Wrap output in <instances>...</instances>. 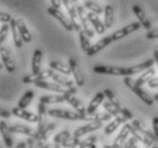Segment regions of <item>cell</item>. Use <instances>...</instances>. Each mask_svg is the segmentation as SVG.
I'll list each match as a JSON object with an SVG mask.
<instances>
[{"label":"cell","instance_id":"obj_55","mask_svg":"<svg viewBox=\"0 0 158 148\" xmlns=\"http://www.w3.org/2000/svg\"><path fill=\"white\" fill-rule=\"evenodd\" d=\"M72 1H73V2H76V1H77V0H72Z\"/></svg>","mask_w":158,"mask_h":148},{"label":"cell","instance_id":"obj_24","mask_svg":"<svg viewBox=\"0 0 158 148\" xmlns=\"http://www.w3.org/2000/svg\"><path fill=\"white\" fill-rule=\"evenodd\" d=\"M127 121H128V120H127L126 117H124V116L115 117V120H112L110 123L106 126V129H104V133H106V134H111V133H114L116 130L120 126V125L125 124Z\"/></svg>","mask_w":158,"mask_h":148},{"label":"cell","instance_id":"obj_1","mask_svg":"<svg viewBox=\"0 0 158 148\" xmlns=\"http://www.w3.org/2000/svg\"><path fill=\"white\" fill-rule=\"evenodd\" d=\"M155 64V59H148L142 63H139L128 68H120V67H111V66H102L98 64L93 67V71L101 75H111V76H133L139 72H143Z\"/></svg>","mask_w":158,"mask_h":148},{"label":"cell","instance_id":"obj_43","mask_svg":"<svg viewBox=\"0 0 158 148\" xmlns=\"http://www.w3.org/2000/svg\"><path fill=\"white\" fill-rule=\"evenodd\" d=\"M114 117L109 112H94V121H101V122H108Z\"/></svg>","mask_w":158,"mask_h":148},{"label":"cell","instance_id":"obj_35","mask_svg":"<svg viewBox=\"0 0 158 148\" xmlns=\"http://www.w3.org/2000/svg\"><path fill=\"white\" fill-rule=\"evenodd\" d=\"M51 78L54 80L55 83H59L60 85H62V86H64V87H67V88L73 86V82H72L71 79H68V78L61 76V75L56 74V72H53V75H52Z\"/></svg>","mask_w":158,"mask_h":148},{"label":"cell","instance_id":"obj_42","mask_svg":"<svg viewBox=\"0 0 158 148\" xmlns=\"http://www.w3.org/2000/svg\"><path fill=\"white\" fill-rule=\"evenodd\" d=\"M141 144V141L139 140L138 138H135L134 136H132L130 139H127L124 145H123V147H126V148H135V147H139V145Z\"/></svg>","mask_w":158,"mask_h":148},{"label":"cell","instance_id":"obj_16","mask_svg":"<svg viewBox=\"0 0 158 148\" xmlns=\"http://www.w3.org/2000/svg\"><path fill=\"white\" fill-rule=\"evenodd\" d=\"M69 64L71 67V71L72 75H73V78H75V83L78 85L79 87H83L85 85V79H84V75L80 71V68H79L78 63L75 59H70L69 60Z\"/></svg>","mask_w":158,"mask_h":148},{"label":"cell","instance_id":"obj_29","mask_svg":"<svg viewBox=\"0 0 158 148\" xmlns=\"http://www.w3.org/2000/svg\"><path fill=\"white\" fill-rule=\"evenodd\" d=\"M65 100L64 94H59V95H43L39 98V102L46 104H62Z\"/></svg>","mask_w":158,"mask_h":148},{"label":"cell","instance_id":"obj_37","mask_svg":"<svg viewBox=\"0 0 158 148\" xmlns=\"http://www.w3.org/2000/svg\"><path fill=\"white\" fill-rule=\"evenodd\" d=\"M84 6H85V8L89 9L91 12L95 13V14H98V15L104 13V8H102L100 5H98L96 2H94V1H91V0H86V1L84 2Z\"/></svg>","mask_w":158,"mask_h":148},{"label":"cell","instance_id":"obj_11","mask_svg":"<svg viewBox=\"0 0 158 148\" xmlns=\"http://www.w3.org/2000/svg\"><path fill=\"white\" fill-rule=\"evenodd\" d=\"M0 54H1V60H2V63H4L5 68L7 70L8 72H13L15 71V62H14V59H13L12 56V52H10V49L7 47H2L0 48Z\"/></svg>","mask_w":158,"mask_h":148},{"label":"cell","instance_id":"obj_13","mask_svg":"<svg viewBox=\"0 0 158 148\" xmlns=\"http://www.w3.org/2000/svg\"><path fill=\"white\" fill-rule=\"evenodd\" d=\"M132 126H133V124H130V123H127V122L124 124V126H123V129L120 130L119 134L117 136L115 141H114V144L111 145V148L123 147L124 142H125V141L127 140V138L130 137L131 131H132Z\"/></svg>","mask_w":158,"mask_h":148},{"label":"cell","instance_id":"obj_46","mask_svg":"<svg viewBox=\"0 0 158 148\" xmlns=\"http://www.w3.org/2000/svg\"><path fill=\"white\" fill-rule=\"evenodd\" d=\"M12 20H13V17L9 15V14H7V13H4V12L0 13V21H1L2 23H9Z\"/></svg>","mask_w":158,"mask_h":148},{"label":"cell","instance_id":"obj_2","mask_svg":"<svg viewBox=\"0 0 158 148\" xmlns=\"http://www.w3.org/2000/svg\"><path fill=\"white\" fill-rule=\"evenodd\" d=\"M48 115L56 118H62L68 121H94V112L93 114H81L79 112H70L62 108H53L48 110Z\"/></svg>","mask_w":158,"mask_h":148},{"label":"cell","instance_id":"obj_33","mask_svg":"<svg viewBox=\"0 0 158 148\" xmlns=\"http://www.w3.org/2000/svg\"><path fill=\"white\" fill-rule=\"evenodd\" d=\"M33 96H35V92H33L32 90H28L23 95L21 96V99L19 100V102H17V106H19L20 108H27L29 104H31Z\"/></svg>","mask_w":158,"mask_h":148},{"label":"cell","instance_id":"obj_4","mask_svg":"<svg viewBox=\"0 0 158 148\" xmlns=\"http://www.w3.org/2000/svg\"><path fill=\"white\" fill-rule=\"evenodd\" d=\"M63 5L67 8L68 13H69V16H70V20H71V23L73 25V29L76 31H80L83 30V27H81V23H80V20H79V15H78V11H77V6H75L73 1L72 0H62Z\"/></svg>","mask_w":158,"mask_h":148},{"label":"cell","instance_id":"obj_53","mask_svg":"<svg viewBox=\"0 0 158 148\" xmlns=\"http://www.w3.org/2000/svg\"><path fill=\"white\" fill-rule=\"evenodd\" d=\"M154 59H155V64L157 66L158 68V51H155L154 52Z\"/></svg>","mask_w":158,"mask_h":148},{"label":"cell","instance_id":"obj_54","mask_svg":"<svg viewBox=\"0 0 158 148\" xmlns=\"http://www.w3.org/2000/svg\"><path fill=\"white\" fill-rule=\"evenodd\" d=\"M154 99H155V101H157V102H158V93L154 95Z\"/></svg>","mask_w":158,"mask_h":148},{"label":"cell","instance_id":"obj_21","mask_svg":"<svg viewBox=\"0 0 158 148\" xmlns=\"http://www.w3.org/2000/svg\"><path fill=\"white\" fill-rule=\"evenodd\" d=\"M64 96H65V100H67L68 104H71L77 112H81V114H86L87 112V108H85V106L83 104V102L79 100V99H77L75 96V94L64 93Z\"/></svg>","mask_w":158,"mask_h":148},{"label":"cell","instance_id":"obj_41","mask_svg":"<svg viewBox=\"0 0 158 148\" xmlns=\"http://www.w3.org/2000/svg\"><path fill=\"white\" fill-rule=\"evenodd\" d=\"M81 140H80V138L78 137H70L68 140H65L62 144V147H79V145H80Z\"/></svg>","mask_w":158,"mask_h":148},{"label":"cell","instance_id":"obj_18","mask_svg":"<svg viewBox=\"0 0 158 148\" xmlns=\"http://www.w3.org/2000/svg\"><path fill=\"white\" fill-rule=\"evenodd\" d=\"M87 17H88V20L91 21L92 25H93V28H94L95 32H98L99 35H103L104 32H106V24L104 22L102 23V21L100 20V17L98 16V14H95L93 12H89L87 14Z\"/></svg>","mask_w":158,"mask_h":148},{"label":"cell","instance_id":"obj_27","mask_svg":"<svg viewBox=\"0 0 158 148\" xmlns=\"http://www.w3.org/2000/svg\"><path fill=\"white\" fill-rule=\"evenodd\" d=\"M16 23H17V27H19V30L21 32V36L23 38L24 43H30L32 40V36H31V32L29 31L28 27H27V24L24 22L23 19H16Z\"/></svg>","mask_w":158,"mask_h":148},{"label":"cell","instance_id":"obj_48","mask_svg":"<svg viewBox=\"0 0 158 148\" xmlns=\"http://www.w3.org/2000/svg\"><path fill=\"white\" fill-rule=\"evenodd\" d=\"M147 39H157L158 38V29L156 30H151L146 35Z\"/></svg>","mask_w":158,"mask_h":148},{"label":"cell","instance_id":"obj_17","mask_svg":"<svg viewBox=\"0 0 158 148\" xmlns=\"http://www.w3.org/2000/svg\"><path fill=\"white\" fill-rule=\"evenodd\" d=\"M132 9H133V13L135 14V16L138 17L139 22L142 25V28H144L146 30H150L151 22L149 21V19L147 17L146 13L143 12L142 8L140 7V6H138V5H134V6L132 7Z\"/></svg>","mask_w":158,"mask_h":148},{"label":"cell","instance_id":"obj_3","mask_svg":"<svg viewBox=\"0 0 158 148\" xmlns=\"http://www.w3.org/2000/svg\"><path fill=\"white\" fill-rule=\"evenodd\" d=\"M124 84L126 85L127 87L130 88L134 94H136L140 98V100H142L146 104H148V106H152L154 104V101H155L154 96H151L149 93L146 92L142 88V86L136 84V82L132 79L130 76L124 77Z\"/></svg>","mask_w":158,"mask_h":148},{"label":"cell","instance_id":"obj_14","mask_svg":"<svg viewBox=\"0 0 158 148\" xmlns=\"http://www.w3.org/2000/svg\"><path fill=\"white\" fill-rule=\"evenodd\" d=\"M13 115H15L16 117L19 118H22V120L27 121V122H30V123H37L38 122V115H35L33 112H30L28 110H25V108H20L19 106L15 107V108L12 109Z\"/></svg>","mask_w":158,"mask_h":148},{"label":"cell","instance_id":"obj_25","mask_svg":"<svg viewBox=\"0 0 158 148\" xmlns=\"http://www.w3.org/2000/svg\"><path fill=\"white\" fill-rule=\"evenodd\" d=\"M104 98H106L104 92L96 93L95 96L92 99L91 102H89L88 107H87V112H88V114H93V112H95V110L98 109V107H99L100 104L104 102Z\"/></svg>","mask_w":158,"mask_h":148},{"label":"cell","instance_id":"obj_36","mask_svg":"<svg viewBox=\"0 0 158 148\" xmlns=\"http://www.w3.org/2000/svg\"><path fill=\"white\" fill-rule=\"evenodd\" d=\"M103 108L106 109V112H108L109 114H111L114 117L123 116L122 112H120V108L116 107L115 104H112L110 101H104V102H103Z\"/></svg>","mask_w":158,"mask_h":148},{"label":"cell","instance_id":"obj_32","mask_svg":"<svg viewBox=\"0 0 158 148\" xmlns=\"http://www.w3.org/2000/svg\"><path fill=\"white\" fill-rule=\"evenodd\" d=\"M78 33H79V40H80V47H81V51L87 53L88 51H89V48L92 47V44H91V41H89V38H91V37L88 36L84 30H80Z\"/></svg>","mask_w":158,"mask_h":148},{"label":"cell","instance_id":"obj_40","mask_svg":"<svg viewBox=\"0 0 158 148\" xmlns=\"http://www.w3.org/2000/svg\"><path fill=\"white\" fill-rule=\"evenodd\" d=\"M95 142H96V137H88L86 139H84L81 140L80 145H79V147L81 148H95Z\"/></svg>","mask_w":158,"mask_h":148},{"label":"cell","instance_id":"obj_26","mask_svg":"<svg viewBox=\"0 0 158 148\" xmlns=\"http://www.w3.org/2000/svg\"><path fill=\"white\" fill-rule=\"evenodd\" d=\"M49 67H51L53 70H56V71L61 72L63 75H71V67L69 63H63V62H60V61H51L49 62Z\"/></svg>","mask_w":158,"mask_h":148},{"label":"cell","instance_id":"obj_12","mask_svg":"<svg viewBox=\"0 0 158 148\" xmlns=\"http://www.w3.org/2000/svg\"><path fill=\"white\" fill-rule=\"evenodd\" d=\"M111 43H114V39H112V36L111 35H109V36L104 37V38H102V39H100L99 41H96L95 44L92 45V47L89 48V51L86 53L87 56H94L96 55L99 52H101L103 48L108 47L109 45H111Z\"/></svg>","mask_w":158,"mask_h":148},{"label":"cell","instance_id":"obj_52","mask_svg":"<svg viewBox=\"0 0 158 148\" xmlns=\"http://www.w3.org/2000/svg\"><path fill=\"white\" fill-rule=\"evenodd\" d=\"M16 147L17 148H25V147H29V146H28V142H27V141H23V142H19Z\"/></svg>","mask_w":158,"mask_h":148},{"label":"cell","instance_id":"obj_30","mask_svg":"<svg viewBox=\"0 0 158 148\" xmlns=\"http://www.w3.org/2000/svg\"><path fill=\"white\" fill-rule=\"evenodd\" d=\"M155 74H156V70H155L152 67H150L149 69L144 70V71H143L142 74L138 77V79L135 80V82H136V84L138 85L143 86V85L146 84V83H148V82H149V80L155 76Z\"/></svg>","mask_w":158,"mask_h":148},{"label":"cell","instance_id":"obj_23","mask_svg":"<svg viewBox=\"0 0 158 148\" xmlns=\"http://www.w3.org/2000/svg\"><path fill=\"white\" fill-rule=\"evenodd\" d=\"M0 132H1V137L4 139V142L7 147H13V138H12V131L9 126L7 125L6 122H1L0 123Z\"/></svg>","mask_w":158,"mask_h":148},{"label":"cell","instance_id":"obj_20","mask_svg":"<svg viewBox=\"0 0 158 148\" xmlns=\"http://www.w3.org/2000/svg\"><path fill=\"white\" fill-rule=\"evenodd\" d=\"M10 131L13 133H21V134H25L28 137H33L37 139V130H33L32 128H29L27 125L21 124H13L9 126Z\"/></svg>","mask_w":158,"mask_h":148},{"label":"cell","instance_id":"obj_38","mask_svg":"<svg viewBox=\"0 0 158 148\" xmlns=\"http://www.w3.org/2000/svg\"><path fill=\"white\" fill-rule=\"evenodd\" d=\"M70 137H71V134H70V132H69L68 130L62 131V132H60L54 136V142H55L56 145H61V146H62V144H63L65 140H68Z\"/></svg>","mask_w":158,"mask_h":148},{"label":"cell","instance_id":"obj_45","mask_svg":"<svg viewBox=\"0 0 158 148\" xmlns=\"http://www.w3.org/2000/svg\"><path fill=\"white\" fill-rule=\"evenodd\" d=\"M152 128H154V134L156 137V142L158 144V116L152 118Z\"/></svg>","mask_w":158,"mask_h":148},{"label":"cell","instance_id":"obj_19","mask_svg":"<svg viewBox=\"0 0 158 148\" xmlns=\"http://www.w3.org/2000/svg\"><path fill=\"white\" fill-rule=\"evenodd\" d=\"M56 125L55 123H49L46 125V128L44 129V131L40 133V136L38 137V141L40 144V147H51V145H46V141L48 140V138L51 137V134L54 132Z\"/></svg>","mask_w":158,"mask_h":148},{"label":"cell","instance_id":"obj_9","mask_svg":"<svg viewBox=\"0 0 158 148\" xmlns=\"http://www.w3.org/2000/svg\"><path fill=\"white\" fill-rule=\"evenodd\" d=\"M141 27H142V25H141L140 22H134V23L128 24V25H126V27H124V28L119 29V30H117L116 32H114V33L111 35V36H112V39H114V41L123 39V38H125L126 36L131 35L132 32L139 30Z\"/></svg>","mask_w":158,"mask_h":148},{"label":"cell","instance_id":"obj_49","mask_svg":"<svg viewBox=\"0 0 158 148\" xmlns=\"http://www.w3.org/2000/svg\"><path fill=\"white\" fill-rule=\"evenodd\" d=\"M148 85H149V87L151 88H158V77H152L149 82H148Z\"/></svg>","mask_w":158,"mask_h":148},{"label":"cell","instance_id":"obj_7","mask_svg":"<svg viewBox=\"0 0 158 148\" xmlns=\"http://www.w3.org/2000/svg\"><path fill=\"white\" fill-rule=\"evenodd\" d=\"M37 109H38V129H37V139L38 137L40 136V133L44 131V129L46 128L47 125V122H46V118H47L48 115V110H47V104H43V102H39L38 106H37Z\"/></svg>","mask_w":158,"mask_h":148},{"label":"cell","instance_id":"obj_10","mask_svg":"<svg viewBox=\"0 0 158 148\" xmlns=\"http://www.w3.org/2000/svg\"><path fill=\"white\" fill-rule=\"evenodd\" d=\"M102 125H103V122H101V121H92L91 123H88V124L83 125V126H79L75 132H73V136L78 137V138L84 137L85 134H87V133L94 132V131H96V130L101 129L102 128Z\"/></svg>","mask_w":158,"mask_h":148},{"label":"cell","instance_id":"obj_8","mask_svg":"<svg viewBox=\"0 0 158 148\" xmlns=\"http://www.w3.org/2000/svg\"><path fill=\"white\" fill-rule=\"evenodd\" d=\"M53 69H44V70H40L38 74H31V75H28V76H24L22 82L24 84H31V83H36L37 80H47L48 78H51L52 75H53Z\"/></svg>","mask_w":158,"mask_h":148},{"label":"cell","instance_id":"obj_51","mask_svg":"<svg viewBox=\"0 0 158 148\" xmlns=\"http://www.w3.org/2000/svg\"><path fill=\"white\" fill-rule=\"evenodd\" d=\"M51 2H52V6L55 8H60L61 7V5L63 4L62 0H51Z\"/></svg>","mask_w":158,"mask_h":148},{"label":"cell","instance_id":"obj_39","mask_svg":"<svg viewBox=\"0 0 158 148\" xmlns=\"http://www.w3.org/2000/svg\"><path fill=\"white\" fill-rule=\"evenodd\" d=\"M104 94H106V98H108V100L110 101L112 104H115L116 107H118V108H122V106H120V102H119V100L116 98L115 93L111 91L110 88H106L104 91Z\"/></svg>","mask_w":158,"mask_h":148},{"label":"cell","instance_id":"obj_31","mask_svg":"<svg viewBox=\"0 0 158 148\" xmlns=\"http://www.w3.org/2000/svg\"><path fill=\"white\" fill-rule=\"evenodd\" d=\"M132 124L134 125L135 128L138 129L140 132H142L143 134L146 137H148V138H150V139H152V140L156 141V137H155L154 134V131L151 132L149 129L147 128V125L143 123L142 121H139V120H133V122H132Z\"/></svg>","mask_w":158,"mask_h":148},{"label":"cell","instance_id":"obj_28","mask_svg":"<svg viewBox=\"0 0 158 148\" xmlns=\"http://www.w3.org/2000/svg\"><path fill=\"white\" fill-rule=\"evenodd\" d=\"M41 60H43V51L36 49L32 56V74H38L41 70Z\"/></svg>","mask_w":158,"mask_h":148},{"label":"cell","instance_id":"obj_22","mask_svg":"<svg viewBox=\"0 0 158 148\" xmlns=\"http://www.w3.org/2000/svg\"><path fill=\"white\" fill-rule=\"evenodd\" d=\"M10 31H12L13 35V40H14V44L17 48H21L23 46L24 40L21 36V32L19 30V27H17V23H16V20L13 19L10 21Z\"/></svg>","mask_w":158,"mask_h":148},{"label":"cell","instance_id":"obj_15","mask_svg":"<svg viewBox=\"0 0 158 148\" xmlns=\"http://www.w3.org/2000/svg\"><path fill=\"white\" fill-rule=\"evenodd\" d=\"M37 87L39 88H45V90H49V91H56L59 93H64L67 92V87L63 88L62 85H60L59 83H55V82H46V80H37L35 83Z\"/></svg>","mask_w":158,"mask_h":148},{"label":"cell","instance_id":"obj_50","mask_svg":"<svg viewBox=\"0 0 158 148\" xmlns=\"http://www.w3.org/2000/svg\"><path fill=\"white\" fill-rule=\"evenodd\" d=\"M12 114L13 112H8V110H6V109H2L1 112H0V115H1L2 118H10V115H12Z\"/></svg>","mask_w":158,"mask_h":148},{"label":"cell","instance_id":"obj_34","mask_svg":"<svg viewBox=\"0 0 158 148\" xmlns=\"http://www.w3.org/2000/svg\"><path fill=\"white\" fill-rule=\"evenodd\" d=\"M104 24L107 29H110L114 24V7L111 5L104 7Z\"/></svg>","mask_w":158,"mask_h":148},{"label":"cell","instance_id":"obj_6","mask_svg":"<svg viewBox=\"0 0 158 148\" xmlns=\"http://www.w3.org/2000/svg\"><path fill=\"white\" fill-rule=\"evenodd\" d=\"M77 11H78L79 20H80L83 30L86 32L91 38H93V37L95 36V30H94V28H93V25H92L91 21L88 20V17H87L86 14H85V6H84V5L77 6Z\"/></svg>","mask_w":158,"mask_h":148},{"label":"cell","instance_id":"obj_5","mask_svg":"<svg viewBox=\"0 0 158 148\" xmlns=\"http://www.w3.org/2000/svg\"><path fill=\"white\" fill-rule=\"evenodd\" d=\"M47 13L49 15L53 16L54 19H56V20L59 21L60 23H61V25H62L67 31H73V30H75V29H73V25H72V23H71V20L65 17V15L60 11L59 8H55V7H53V6H52V7H48Z\"/></svg>","mask_w":158,"mask_h":148},{"label":"cell","instance_id":"obj_44","mask_svg":"<svg viewBox=\"0 0 158 148\" xmlns=\"http://www.w3.org/2000/svg\"><path fill=\"white\" fill-rule=\"evenodd\" d=\"M9 29H10V25L8 23H4L1 25V29H0V45L5 41L8 32H9Z\"/></svg>","mask_w":158,"mask_h":148},{"label":"cell","instance_id":"obj_47","mask_svg":"<svg viewBox=\"0 0 158 148\" xmlns=\"http://www.w3.org/2000/svg\"><path fill=\"white\" fill-rule=\"evenodd\" d=\"M120 112H122V115H123V116L126 117V118L128 121H132V120H133V114H132V112H131L127 108H123V107H122V108H120Z\"/></svg>","mask_w":158,"mask_h":148}]
</instances>
